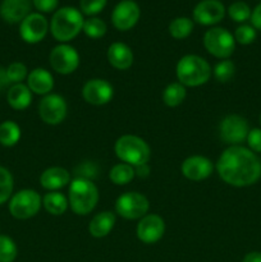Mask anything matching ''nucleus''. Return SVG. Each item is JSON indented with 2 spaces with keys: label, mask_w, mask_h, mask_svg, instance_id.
<instances>
[{
  "label": "nucleus",
  "mask_w": 261,
  "mask_h": 262,
  "mask_svg": "<svg viewBox=\"0 0 261 262\" xmlns=\"http://www.w3.org/2000/svg\"><path fill=\"white\" fill-rule=\"evenodd\" d=\"M113 95H114V89L106 79H90L82 89V96L84 101L96 106H101L112 101Z\"/></svg>",
  "instance_id": "nucleus-14"
},
{
  "label": "nucleus",
  "mask_w": 261,
  "mask_h": 262,
  "mask_svg": "<svg viewBox=\"0 0 261 262\" xmlns=\"http://www.w3.org/2000/svg\"><path fill=\"white\" fill-rule=\"evenodd\" d=\"M136 177L135 168L129 164L120 163L113 166V169L109 173V178L115 186H125L129 183Z\"/></svg>",
  "instance_id": "nucleus-27"
},
{
  "label": "nucleus",
  "mask_w": 261,
  "mask_h": 262,
  "mask_svg": "<svg viewBox=\"0 0 261 262\" xmlns=\"http://www.w3.org/2000/svg\"><path fill=\"white\" fill-rule=\"evenodd\" d=\"M36 9L42 13H50L58 7V0H33Z\"/></svg>",
  "instance_id": "nucleus-38"
},
{
  "label": "nucleus",
  "mask_w": 261,
  "mask_h": 262,
  "mask_svg": "<svg viewBox=\"0 0 261 262\" xmlns=\"http://www.w3.org/2000/svg\"><path fill=\"white\" fill-rule=\"evenodd\" d=\"M27 86L31 92L37 95H49L54 87V78L49 71L44 68H35L28 73Z\"/></svg>",
  "instance_id": "nucleus-21"
},
{
  "label": "nucleus",
  "mask_w": 261,
  "mask_h": 262,
  "mask_svg": "<svg viewBox=\"0 0 261 262\" xmlns=\"http://www.w3.org/2000/svg\"><path fill=\"white\" fill-rule=\"evenodd\" d=\"M50 66L56 73L59 74H71L78 68L79 55L76 49L67 43H60L51 50L49 55Z\"/></svg>",
  "instance_id": "nucleus-11"
},
{
  "label": "nucleus",
  "mask_w": 261,
  "mask_h": 262,
  "mask_svg": "<svg viewBox=\"0 0 261 262\" xmlns=\"http://www.w3.org/2000/svg\"><path fill=\"white\" fill-rule=\"evenodd\" d=\"M115 215L110 211H102L100 214L95 215L90 222L89 232L94 238H104L109 234L114 228Z\"/></svg>",
  "instance_id": "nucleus-23"
},
{
  "label": "nucleus",
  "mask_w": 261,
  "mask_h": 262,
  "mask_svg": "<svg viewBox=\"0 0 261 262\" xmlns=\"http://www.w3.org/2000/svg\"><path fill=\"white\" fill-rule=\"evenodd\" d=\"M224 15L225 8L219 0H202L193 9V19L202 26L216 25Z\"/></svg>",
  "instance_id": "nucleus-16"
},
{
  "label": "nucleus",
  "mask_w": 261,
  "mask_h": 262,
  "mask_svg": "<svg viewBox=\"0 0 261 262\" xmlns=\"http://www.w3.org/2000/svg\"><path fill=\"white\" fill-rule=\"evenodd\" d=\"M192 31H193V22L187 17L176 18L169 25V33L171 35V37L177 38V40H183V38L188 37Z\"/></svg>",
  "instance_id": "nucleus-28"
},
{
  "label": "nucleus",
  "mask_w": 261,
  "mask_h": 262,
  "mask_svg": "<svg viewBox=\"0 0 261 262\" xmlns=\"http://www.w3.org/2000/svg\"><path fill=\"white\" fill-rule=\"evenodd\" d=\"M17 255L18 250L14 241L8 235H0V262H13Z\"/></svg>",
  "instance_id": "nucleus-31"
},
{
  "label": "nucleus",
  "mask_w": 261,
  "mask_h": 262,
  "mask_svg": "<svg viewBox=\"0 0 261 262\" xmlns=\"http://www.w3.org/2000/svg\"><path fill=\"white\" fill-rule=\"evenodd\" d=\"M242 262H261V252H257V251L248 252L247 255L243 257Z\"/></svg>",
  "instance_id": "nucleus-42"
},
{
  "label": "nucleus",
  "mask_w": 261,
  "mask_h": 262,
  "mask_svg": "<svg viewBox=\"0 0 261 262\" xmlns=\"http://www.w3.org/2000/svg\"><path fill=\"white\" fill-rule=\"evenodd\" d=\"M248 132V122L238 114L227 115L219 124L220 138L230 146H240L246 141Z\"/></svg>",
  "instance_id": "nucleus-9"
},
{
  "label": "nucleus",
  "mask_w": 261,
  "mask_h": 262,
  "mask_svg": "<svg viewBox=\"0 0 261 262\" xmlns=\"http://www.w3.org/2000/svg\"><path fill=\"white\" fill-rule=\"evenodd\" d=\"M187 96L186 87L179 82H173L168 84L163 92V101L166 106L176 107L184 101Z\"/></svg>",
  "instance_id": "nucleus-25"
},
{
  "label": "nucleus",
  "mask_w": 261,
  "mask_h": 262,
  "mask_svg": "<svg viewBox=\"0 0 261 262\" xmlns=\"http://www.w3.org/2000/svg\"><path fill=\"white\" fill-rule=\"evenodd\" d=\"M114 151L119 160L132 166L147 164L151 158V148L147 142L133 135H124L118 138Z\"/></svg>",
  "instance_id": "nucleus-5"
},
{
  "label": "nucleus",
  "mask_w": 261,
  "mask_h": 262,
  "mask_svg": "<svg viewBox=\"0 0 261 262\" xmlns=\"http://www.w3.org/2000/svg\"><path fill=\"white\" fill-rule=\"evenodd\" d=\"M216 171L229 186L250 187L261 178V160L250 148L230 146L217 159Z\"/></svg>",
  "instance_id": "nucleus-1"
},
{
  "label": "nucleus",
  "mask_w": 261,
  "mask_h": 262,
  "mask_svg": "<svg viewBox=\"0 0 261 262\" xmlns=\"http://www.w3.org/2000/svg\"><path fill=\"white\" fill-rule=\"evenodd\" d=\"M246 141H247L248 148H250L252 152L261 154V128H253V129H250Z\"/></svg>",
  "instance_id": "nucleus-37"
},
{
  "label": "nucleus",
  "mask_w": 261,
  "mask_h": 262,
  "mask_svg": "<svg viewBox=\"0 0 261 262\" xmlns=\"http://www.w3.org/2000/svg\"><path fill=\"white\" fill-rule=\"evenodd\" d=\"M133 168H135L136 176L141 177V178H145V177H147L148 173H150V168H148L147 164H143V165H138V166H133Z\"/></svg>",
  "instance_id": "nucleus-41"
},
{
  "label": "nucleus",
  "mask_w": 261,
  "mask_h": 262,
  "mask_svg": "<svg viewBox=\"0 0 261 262\" xmlns=\"http://www.w3.org/2000/svg\"><path fill=\"white\" fill-rule=\"evenodd\" d=\"M140 19V8L133 0H123L114 8L113 25L119 31H128Z\"/></svg>",
  "instance_id": "nucleus-15"
},
{
  "label": "nucleus",
  "mask_w": 261,
  "mask_h": 262,
  "mask_svg": "<svg viewBox=\"0 0 261 262\" xmlns=\"http://www.w3.org/2000/svg\"><path fill=\"white\" fill-rule=\"evenodd\" d=\"M107 61L110 66L119 71H127L133 64V53L128 45L114 42L107 49Z\"/></svg>",
  "instance_id": "nucleus-19"
},
{
  "label": "nucleus",
  "mask_w": 261,
  "mask_h": 262,
  "mask_svg": "<svg viewBox=\"0 0 261 262\" xmlns=\"http://www.w3.org/2000/svg\"><path fill=\"white\" fill-rule=\"evenodd\" d=\"M69 206L77 215L90 214L99 201V189L89 178L79 177L69 184Z\"/></svg>",
  "instance_id": "nucleus-3"
},
{
  "label": "nucleus",
  "mask_w": 261,
  "mask_h": 262,
  "mask_svg": "<svg viewBox=\"0 0 261 262\" xmlns=\"http://www.w3.org/2000/svg\"><path fill=\"white\" fill-rule=\"evenodd\" d=\"M150 202L145 194L140 192H125L115 201V211L119 216L127 220L142 219L147 215Z\"/></svg>",
  "instance_id": "nucleus-8"
},
{
  "label": "nucleus",
  "mask_w": 261,
  "mask_h": 262,
  "mask_svg": "<svg viewBox=\"0 0 261 262\" xmlns=\"http://www.w3.org/2000/svg\"><path fill=\"white\" fill-rule=\"evenodd\" d=\"M86 36L91 38H100L106 33V23L100 18H89L83 22V28H82Z\"/></svg>",
  "instance_id": "nucleus-32"
},
{
  "label": "nucleus",
  "mask_w": 261,
  "mask_h": 262,
  "mask_svg": "<svg viewBox=\"0 0 261 262\" xmlns=\"http://www.w3.org/2000/svg\"><path fill=\"white\" fill-rule=\"evenodd\" d=\"M81 10L87 15H95L101 12L106 5V0H81Z\"/></svg>",
  "instance_id": "nucleus-36"
},
{
  "label": "nucleus",
  "mask_w": 261,
  "mask_h": 262,
  "mask_svg": "<svg viewBox=\"0 0 261 262\" xmlns=\"http://www.w3.org/2000/svg\"><path fill=\"white\" fill-rule=\"evenodd\" d=\"M7 100L10 107L14 110H25L32 102V92L27 84L15 83L8 89Z\"/></svg>",
  "instance_id": "nucleus-22"
},
{
  "label": "nucleus",
  "mask_w": 261,
  "mask_h": 262,
  "mask_svg": "<svg viewBox=\"0 0 261 262\" xmlns=\"http://www.w3.org/2000/svg\"><path fill=\"white\" fill-rule=\"evenodd\" d=\"M7 76L12 84L22 83V81H25L28 77L27 67L23 63H20V61H14V63L8 66Z\"/></svg>",
  "instance_id": "nucleus-33"
},
{
  "label": "nucleus",
  "mask_w": 261,
  "mask_h": 262,
  "mask_svg": "<svg viewBox=\"0 0 261 262\" xmlns=\"http://www.w3.org/2000/svg\"><path fill=\"white\" fill-rule=\"evenodd\" d=\"M20 140V128L13 120H5L0 124V145L12 147Z\"/></svg>",
  "instance_id": "nucleus-26"
},
{
  "label": "nucleus",
  "mask_w": 261,
  "mask_h": 262,
  "mask_svg": "<svg viewBox=\"0 0 261 262\" xmlns=\"http://www.w3.org/2000/svg\"><path fill=\"white\" fill-rule=\"evenodd\" d=\"M260 124H261V115H260Z\"/></svg>",
  "instance_id": "nucleus-43"
},
{
  "label": "nucleus",
  "mask_w": 261,
  "mask_h": 262,
  "mask_svg": "<svg viewBox=\"0 0 261 262\" xmlns=\"http://www.w3.org/2000/svg\"><path fill=\"white\" fill-rule=\"evenodd\" d=\"M176 73L179 83L184 87H199L209 81L212 69L206 59L189 54L179 59Z\"/></svg>",
  "instance_id": "nucleus-2"
},
{
  "label": "nucleus",
  "mask_w": 261,
  "mask_h": 262,
  "mask_svg": "<svg viewBox=\"0 0 261 262\" xmlns=\"http://www.w3.org/2000/svg\"><path fill=\"white\" fill-rule=\"evenodd\" d=\"M49 30L46 18L38 13H31L20 22L19 35L27 43H37L44 40Z\"/></svg>",
  "instance_id": "nucleus-13"
},
{
  "label": "nucleus",
  "mask_w": 261,
  "mask_h": 262,
  "mask_svg": "<svg viewBox=\"0 0 261 262\" xmlns=\"http://www.w3.org/2000/svg\"><path fill=\"white\" fill-rule=\"evenodd\" d=\"M165 233V222L156 214H147L140 219L136 234L142 243L153 245L159 242Z\"/></svg>",
  "instance_id": "nucleus-12"
},
{
  "label": "nucleus",
  "mask_w": 261,
  "mask_h": 262,
  "mask_svg": "<svg viewBox=\"0 0 261 262\" xmlns=\"http://www.w3.org/2000/svg\"><path fill=\"white\" fill-rule=\"evenodd\" d=\"M13 188H14V181L12 173L4 166H0V205L10 200Z\"/></svg>",
  "instance_id": "nucleus-29"
},
{
  "label": "nucleus",
  "mask_w": 261,
  "mask_h": 262,
  "mask_svg": "<svg viewBox=\"0 0 261 262\" xmlns=\"http://www.w3.org/2000/svg\"><path fill=\"white\" fill-rule=\"evenodd\" d=\"M182 174L189 181H204L211 176L214 170V165L210 159L201 155L189 156L182 163L181 166Z\"/></svg>",
  "instance_id": "nucleus-17"
},
{
  "label": "nucleus",
  "mask_w": 261,
  "mask_h": 262,
  "mask_svg": "<svg viewBox=\"0 0 261 262\" xmlns=\"http://www.w3.org/2000/svg\"><path fill=\"white\" fill-rule=\"evenodd\" d=\"M42 206L45 207L49 214L54 216H60L67 211L69 206V201L63 193L56 191H51L46 193L42 199Z\"/></svg>",
  "instance_id": "nucleus-24"
},
{
  "label": "nucleus",
  "mask_w": 261,
  "mask_h": 262,
  "mask_svg": "<svg viewBox=\"0 0 261 262\" xmlns=\"http://www.w3.org/2000/svg\"><path fill=\"white\" fill-rule=\"evenodd\" d=\"M10 81L7 76V68H2L0 67V92L4 91V90L9 89L10 87Z\"/></svg>",
  "instance_id": "nucleus-40"
},
{
  "label": "nucleus",
  "mask_w": 261,
  "mask_h": 262,
  "mask_svg": "<svg viewBox=\"0 0 261 262\" xmlns=\"http://www.w3.org/2000/svg\"><path fill=\"white\" fill-rule=\"evenodd\" d=\"M42 206V199L33 189H22L9 200V212L18 220H27L38 214Z\"/></svg>",
  "instance_id": "nucleus-6"
},
{
  "label": "nucleus",
  "mask_w": 261,
  "mask_h": 262,
  "mask_svg": "<svg viewBox=\"0 0 261 262\" xmlns=\"http://www.w3.org/2000/svg\"><path fill=\"white\" fill-rule=\"evenodd\" d=\"M212 73H214L215 79H216L217 82L225 83V82H229L230 79L234 77L235 66L232 60H229V59H224V60L219 61V63L215 66Z\"/></svg>",
  "instance_id": "nucleus-30"
},
{
  "label": "nucleus",
  "mask_w": 261,
  "mask_h": 262,
  "mask_svg": "<svg viewBox=\"0 0 261 262\" xmlns=\"http://www.w3.org/2000/svg\"><path fill=\"white\" fill-rule=\"evenodd\" d=\"M83 17L76 8L64 7L56 10L50 23L54 38L60 42H68L77 37L83 28Z\"/></svg>",
  "instance_id": "nucleus-4"
},
{
  "label": "nucleus",
  "mask_w": 261,
  "mask_h": 262,
  "mask_svg": "<svg viewBox=\"0 0 261 262\" xmlns=\"http://www.w3.org/2000/svg\"><path fill=\"white\" fill-rule=\"evenodd\" d=\"M31 10L30 0H3L0 4V15L8 23L22 22Z\"/></svg>",
  "instance_id": "nucleus-18"
},
{
  "label": "nucleus",
  "mask_w": 261,
  "mask_h": 262,
  "mask_svg": "<svg viewBox=\"0 0 261 262\" xmlns=\"http://www.w3.org/2000/svg\"><path fill=\"white\" fill-rule=\"evenodd\" d=\"M251 22H252L255 30L261 31V3L251 13Z\"/></svg>",
  "instance_id": "nucleus-39"
},
{
  "label": "nucleus",
  "mask_w": 261,
  "mask_h": 262,
  "mask_svg": "<svg viewBox=\"0 0 261 262\" xmlns=\"http://www.w3.org/2000/svg\"><path fill=\"white\" fill-rule=\"evenodd\" d=\"M40 183L42 188L48 191H56L61 189L71 183V174L67 169L60 168V166H53L46 170L40 177Z\"/></svg>",
  "instance_id": "nucleus-20"
},
{
  "label": "nucleus",
  "mask_w": 261,
  "mask_h": 262,
  "mask_svg": "<svg viewBox=\"0 0 261 262\" xmlns=\"http://www.w3.org/2000/svg\"><path fill=\"white\" fill-rule=\"evenodd\" d=\"M256 38V30L253 26L242 25L235 30L234 32V40L235 42L241 43V45H250L255 41Z\"/></svg>",
  "instance_id": "nucleus-35"
},
{
  "label": "nucleus",
  "mask_w": 261,
  "mask_h": 262,
  "mask_svg": "<svg viewBox=\"0 0 261 262\" xmlns=\"http://www.w3.org/2000/svg\"><path fill=\"white\" fill-rule=\"evenodd\" d=\"M204 46L212 56L217 59H229L234 53L235 40L232 33L222 27H214L204 36Z\"/></svg>",
  "instance_id": "nucleus-7"
},
{
  "label": "nucleus",
  "mask_w": 261,
  "mask_h": 262,
  "mask_svg": "<svg viewBox=\"0 0 261 262\" xmlns=\"http://www.w3.org/2000/svg\"><path fill=\"white\" fill-rule=\"evenodd\" d=\"M251 9L246 3L243 2H237V3H233L232 5L229 7L228 9V14L229 17L232 18L234 22H246L248 18H251Z\"/></svg>",
  "instance_id": "nucleus-34"
},
{
  "label": "nucleus",
  "mask_w": 261,
  "mask_h": 262,
  "mask_svg": "<svg viewBox=\"0 0 261 262\" xmlns=\"http://www.w3.org/2000/svg\"><path fill=\"white\" fill-rule=\"evenodd\" d=\"M68 106L63 96L58 94H49L42 97L38 104V114L44 123L58 125L66 119Z\"/></svg>",
  "instance_id": "nucleus-10"
}]
</instances>
